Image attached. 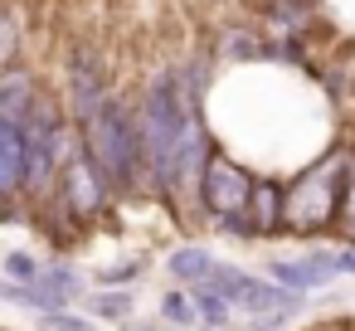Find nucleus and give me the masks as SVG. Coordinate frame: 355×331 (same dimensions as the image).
I'll return each instance as SVG.
<instances>
[{"mask_svg":"<svg viewBox=\"0 0 355 331\" xmlns=\"http://www.w3.org/2000/svg\"><path fill=\"white\" fill-rule=\"evenodd\" d=\"M190 297H195V312H200L205 326H224V321L234 316V302H229L224 292H214L209 282H205V287H190Z\"/></svg>","mask_w":355,"mask_h":331,"instance_id":"nucleus-10","label":"nucleus"},{"mask_svg":"<svg viewBox=\"0 0 355 331\" xmlns=\"http://www.w3.org/2000/svg\"><path fill=\"white\" fill-rule=\"evenodd\" d=\"M161 312H166V321H175V326H195V321H200V312H195V297H190V292H166Z\"/></svg>","mask_w":355,"mask_h":331,"instance_id":"nucleus-12","label":"nucleus"},{"mask_svg":"<svg viewBox=\"0 0 355 331\" xmlns=\"http://www.w3.org/2000/svg\"><path fill=\"white\" fill-rule=\"evenodd\" d=\"M209 287L214 292H224L229 302H234V312H292L297 307V292H287L282 282H263V278H253V273H239V268H219L214 278H209Z\"/></svg>","mask_w":355,"mask_h":331,"instance_id":"nucleus-5","label":"nucleus"},{"mask_svg":"<svg viewBox=\"0 0 355 331\" xmlns=\"http://www.w3.org/2000/svg\"><path fill=\"white\" fill-rule=\"evenodd\" d=\"M93 312H98L103 321H122V316L132 312V297H127V292H103V297L93 302Z\"/></svg>","mask_w":355,"mask_h":331,"instance_id":"nucleus-14","label":"nucleus"},{"mask_svg":"<svg viewBox=\"0 0 355 331\" xmlns=\"http://www.w3.org/2000/svg\"><path fill=\"white\" fill-rule=\"evenodd\" d=\"M0 268H6V278H10V287H35L40 278H44V268H40V258H30V253H6V263H0Z\"/></svg>","mask_w":355,"mask_h":331,"instance_id":"nucleus-11","label":"nucleus"},{"mask_svg":"<svg viewBox=\"0 0 355 331\" xmlns=\"http://www.w3.org/2000/svg\"><path fill=\"white\" fill-rule=\"evenodd\" d=\"M166 273H175V278H180V282H190V287H205V282L219 273V263H214L205 248L185 244V248H175V253L166 258Z\"/></svg>","mask_w":355,"mask_h":331,"instance_id":"nucleus-9","label":"nucleus"},{"mask_svg":"<svg viewBox=\"0 0 355 331\" xmlns=\"http://www.w3.org/2000/svg\"><path fill=\"white\" fill-rule=\"evenodd\" d=\"M146 331H156V326H146Z\"/></svg>","mask_w":355,"mask_h":331,"instance_id":"nucleus-18","label":"nucleus"},{"mask_svg":"<svg viewBox=\"0 0 355 331\" xmlns=\"http://www.w3.org/2000/svg\"><path fill=\"white\" fill-rule=\"evenodd\" d=\"M248 229H253V239H258V234H272V229H287V190H282V185L263 180V185L253 190Z\"/></svg>","mask_w":355,"mask_h":331,"instance_id":"nucleus-8","label":"nucleus"},{"mask_svg":"<svg viewBox=\"0 0 355 331\" xmlns=\"http://www.w3.org/2000/svg\"><path fill=\"white\" fill-rule=\"evenodd\" d=\"M40 331H93V326L78 321V316H64V312H44L40 316Z\"/></svg>","mask_w":355,"mask_h":331,"instance_id":"nucleus-15","label":"nucleus"},{"mask_svg":"<svg viewBox=\"0 0 355 331\" xmlns=\"http://www.w3.org/2000/svg\"><path fill=\"white\" fill-rule=\"evenodd\" d=\"M340 224H345V234L355 239V166H350V180H345V200H340Z\"/></svg>","mask_w":355,"mask_h":331,"instance_id":"nucleus-16","label":"nucleus"},{"mask_svg":"<svg viewBox=\"0 0 355 331\" xmlns=\"http://www.w3.org/2000/svg\"><path fill=\"white\" fill-rule=\"evenodd\" d=\"M40 287H49L59 302H69V297H78V287H83V282H78V273H73V268H49V273L40 278Z\"/></svg>","mask_w":355,"mask_h":331,"instance_id":"nucleus-13","label":"nucleus"},{"mask_svg":"<svg viewBox=\"0 0 355 331\" xmlns=\"http://www.w3.org/2000/svg\"><path fill=\"white\" fill-rule=\"evenodd\" d=\"M253 180H248V171L243 166H234L229 156H214L209 161V171H205V180H200V205L224 224V229H243L248 239H253V229H248V205H253Z\"/></svg>","mask_w":355,"mask_h":331,"instance_id":"nucleus-4","label":"nucleus"},{"mask_svg":"<svg viewBox=\"0 0 355 331\" xmlns=\"http://www.w3.org/2000/svg\"><path fill=\"white\" fill-rule=\"evenodd\" d=\"M107 195H112V190H107V180H103V176H98V166L78 151V156L64 166V205H69L78 219H93V214L107 205Z\"/></svg>","mask_w":355,"mask_h":331,"instance_id":"nucleus-6","label":"nucleus"},{"mask_svg":"<svg viewBox=\"0 0 355 331\" xmlns=\"http://www.w3.org/2000/svg\"><path fill=\"white\" fill-rule=\"evenodd\" d=\"M132 278H137V263H122V268H107V273H98V282H103V287H117V282L127 287Z\"/></svg>","mask_w":355,"mask_h":331,"instance_id":"nucleus-17","label":"nucleus"},{"mask_svg":"<svg viewBox=\"0 0 355 331\" xmlns=\"http://www.w3.org/2000/svg\"><path fill=\"white\" fill-rule=\"evenodd\" d=\"M83 156L98 166L107 190H132L137 185V166L146 161L141 156V127H137V117L117 98H107L83 122Z\"/></svg>","mask_w":355,"mask_h":331,"instance_id":"nucleus-2","label":"nucleus"},{"mask_svg":"<svg viewBox=\"0 0 355 331\" xmlns=\"http://www.w3.org/2000/svg\"><path fill=\"white\" fill-rule=\"evenodd\" d=\"M350 156H326L316 171H306L292 190H287V229H326L331 219H340V200H345V180H350Z\"/></svg>","mask_w":355,"mask_h":331,"instance_id":"nucleus-3","label":"nucleus"},{"mask_svg":"<svg viewBox=\"0 0 355 331\" xmlns=\"http://www.w3.org/2000/svg\"><path fill=\"white\" fill-rule=\"evenodd\" d=\"M190 112H200V108L180 93V78H171V74L151 78L146 98H141V112H137V127H141V156L166 190H171V176H175V156H180V137H185Z\"/></svg>","mask_w":355,"mask_h":331,"instance_id":"nucleus-1","label":"nucleus"},{"mask_svg":"<svg viewBox=\"0 0 355 331\" xmlns=\"http://www.w3.org/2000/svg\"><path fill=\"white\" fill-rule=\"evenodd\" d=\"M268 273L287 292H306V287H326L340 268H336V253H306V258H277Z\"/></svg>","mask_w":355,"mask_h":331,"instance_id":"nucleus-7","label":"nucleus"}]
</instances>
